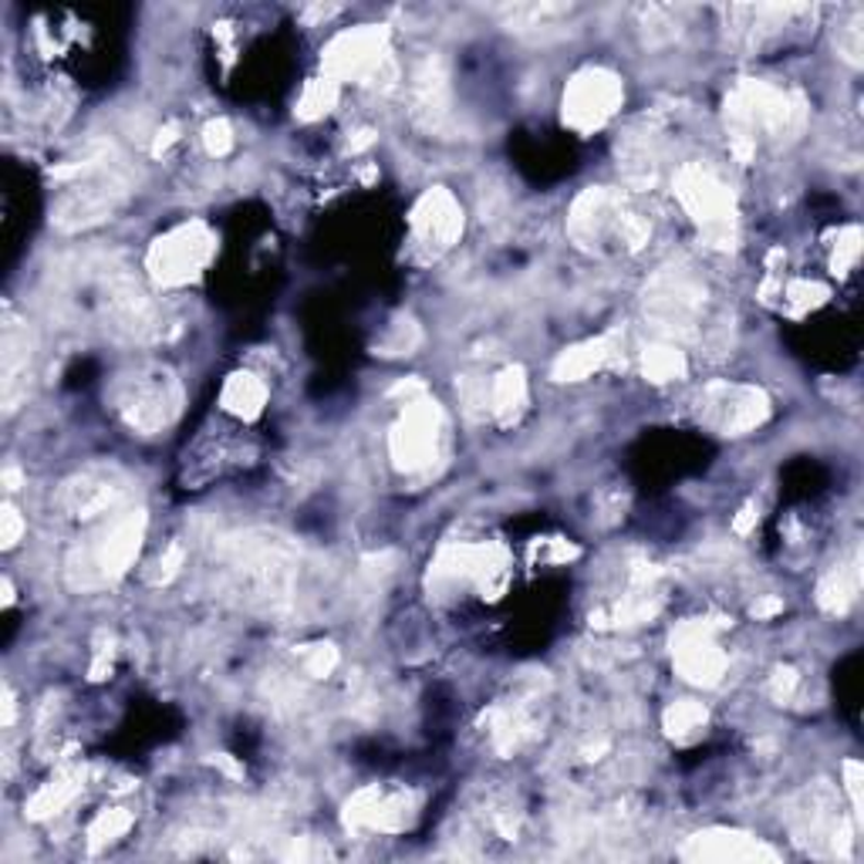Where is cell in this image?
Masks as SVG:
<instances>
[{"label":"cell","mask_w":864,"mask_h":864,"mask_svg":"<svg viewBox=\"0 0 864 864\" xmlns=\"http://www.w3.org/2000/svg\"><path fill=\"white\" fill-rule=\"evenodd\" d=\"M334 665H338V652H334L331 646H321V649H315V652L308 655V672H311V675H328Z\"/></svg>","instance_id":"ffe728a7"},{"label":"cell","mask_w":864,"mask_h":864,"mask_svg":"<svg viewBox=\"0 0 864 864\" xmlns=\"http://www.w3.org/2000/svg\"><path fill=\"white\" fill-rule=\"evenodd\" d=\"M622 105V82L605 68H588L575 74L565 92V122L578 132L605 126Z\"/></svg>","instance_id":"7a4b0ae2"},{"label":"cell","mask_w":864,"mask_h":864,"mask_svg":"<svg viewBox=\"0 0 864 864\" xmlns=\"http://www.w3.org/2000/svg\"><path fill=\"white\" fill-rule=\"evenodd\" d=\"M436 429H439V412L429 402H412L399 429L392 433V457L405 470H419L433 460L436 453Z\"/></svg>","instance_id":"5b68a950"},{"label":"cell","mask_w":864,"mask_h":864,"mask_svg":"<svg viewBox=\"0 0 864 864\" xmlns=\"http://www.w3.org/2000/svg\"><path fill=\"white\" fill-rule=\"evenodd\" d=\"M675 193L683 197L686 210L702 223L706 237L717 244V247H726L733 240V203H730V190L726 186L706 173L702 166H686L675 179Z\"/></svg>","instance_id":"6da1fadb"},{"label":"cell","mask_w":864,"mask_h":864,"mask_svg":"<svg viewBox=\"0 0 864 864\" xmlns=\"http://www.w3.org/2000/svg\"><path fill=\"white\" fill-rule=\"evenodd\" d=\"M386 34L379 27H358L334 37L324 64L331 79H371L375 68L386 61Z\"/></svg>","instance_id":"277c9868"},{"label":"cell","mask_w":864,"mask_h":864,"mask_svg":"<svg viewBox=\"0 0 864 864\" xmlns=\"http://www.w3.org/2000/svg\"><path fill=\"white\" fill-rule=\"evenodd\" d=\"M675 668H679L696 686L720 683V675L726 668V655L720 652L717 642H712L706 625H683L679 628V635H675Z\"/></svg>","instance_id":"8992f818"},{"label":"cell","mask_w":864,"mask_h":864,"mask_svg":"<svg viewBox=\"0 0 864 864\" xmlns=\"http://www.w3.org/2000/svg\"><path fill=\"white\" fill-rule=\"evenodd\" d=\"M210 253H213V237L200 223H190V227H179L169 237L156 240L153 253H149V268H153V274L163 284H186L203 271Z\"/></svg>","instance_id":"3957f363"},{"label":"cell","mask_w":864,"mask_h":864,"mask_svg":"<svg viewBox=\"0 0 864 864\" xmlns=\"http://www.w3.org/2000/svg\"><path fill=\"white\" fill-rule=\"evenodd\" d=\"M264 399H268V389L257 375H234V379L227 382V389H223V405L240 412V416H247V419L264 409Z\"/></svg>","instance_id":"4fadbf2b"},{"label":"cell","mask_w":864,"mask_h":864,"mask_svg":"<svg viewBox=\"0 0 864 864\" xmlns=\"http://www.w3.org/2000/svg\"><path fill=\"white\" fill-rule=\"evenodd\" d=\"M132 824V817L129 814H122V810H105L95 824H92V841H111V838H119L126 828Z\"/></svg>","instance_id":"e0dca14e"},{"label":"cell","mask_w":864,"mask_h":864,"mask_svg":"<svg viewBox=\"0 0 864 864\" xmlns=\"http://www.w3.org/2000/svg\"><path fill=\"white\" fill-rule=\"evenodd\" d=\"M412 223H416L419 237L429 247H449L463 230V213L453 200H449V193L436 190V193L423 197V203L416 206V220Z\"/></svg>","instance_id":"9c48e42d"},{"label":"cell","mask_w":864,"mask_h":864,"mask_svg":"<svg viewBox=\"0 0 864 864\" xmlns=\"http://www.w3.org/2000/svg\"><path fill=\"white\" fill-rule=\"evenodd\" d=\"M767 689H770V696H773L777 702H786V699L794 696V689H797V672H794V668H777Z\"/></svg>","instance_id":"d6986e66"},{"label":"cell","mask_w":864,"mask_h":864,"mask_svg":"<svg viewBox=\"0 0 864 864\" xmlns=\"http://www.w3.org/2000/svg\"><path fill=\"white\" fill-rule=\"evenodd\" d=\"M203 142H206V149H210V156H227V153H230V145H234V132H230L227 122L216 119V122H210V126L203 129Z\"/></svg>","instance_id":"ac0fdd59"},{"label":"cell","mask_w":864,"mask_h":864,"mask_svg":"<svg viewBox=\"0 0 864 864\" xmlns=\"http://www.w3.org/2000/svg\"><path fill=\"white\" fill-rule=\"evenodd\" d=\"M709 409L717 412V426L723 433H746L760 426V419L767 416V402L760 392L754 389H730V386H717L709 395Z\"/></svg>","instance_id":"ba28073f"},{"label":"cell","mask_w":864,"mask_h":864,"mask_svg":"<svg viewBox=\"0 0 864 864\" xmlns=\"http://www.w3.org/2000/svg\"><path fill=\"white\" fill-rule=\"evenodd\" d=\"M334 105V82H311L305 98H300V111L311 119V116H321Z\"/></svg>","instance_id":"2e32d148"},{"label":"cell","mask_w":864,"mask_h":864,"mask_svg":"<svg viewBox=\"0 0 864 864\" xmlns=\"http://www.w3.org/2000/svg\"><path fill=\"white\" fill-rule=\"evenodd\" d=\"M608 355H612V348H608L605 338H601V342H588V345H581V348H571V352H565V355L557 358V365H554V379H560V382H568V379H584V375H591L594 368L605 365Z\"/></svg>","instance_id":"8fae6325"},{"label":"cell","mask_w":864,"mask_h":864,"mask_svg":"<svg viewBox=\"0 0 864 864\" xmlns=\"http://www.w3.org/2000/svg\"><path fill=\"white\" fill-rule=\"evenodd\" d=\"M857 591H861V571H857V560H851V565L835 568L828 578L820 581L817 601H820V608L841 615V612L851 608V601L857 597Z\"/></svg>","instance_id":"30bf717a"},{"label":"cell","mask_w":864,"mask_h":864,"mask_svg":"<svg viewBox=\"0 0 864 864\" xmlns=\"http://www.w3.org/2000/svg\"><path fill=\"white\" fill-rule=\"evenodd\" d=\"M702 726H706V709L699 706V702H675L668 712H665V730L675 736V739H693V736H699L702 733Z\"/></svg>","instance_id":"5bb4252c"},{"label":"cell","mask_w":864,"mask_h":864,"mask_svg":"<svg viewBox=\"0 0 864 864\" xmlns=\"http://www.w3.org/2000/svg\"><path fill=\"white\" fill-rule=\"evenodd\" d=\"M17 534H21V517H17L14 507H8V510H4V544L14 547V544H17Z\"/></svg>","instance_id":"44dd1931"},{"label":"cell","mask_w":864,"mask_h":864,"mask_svg":"<svg viewBox=\"0 0 864 864\" xmlns=\"http://www.w3.org/2000/svg\"><path fill=\"white\" fill-rule=\"evenodd\" d=\"M683 368H686L683 355H679V352H675V348H668V345H662V348H652V352H646V375H649V379H655V382H668V379H679V375H683Z\"/></svg>","instance_id":"9a60e30c"},{"label":"cell","mask_w":864,"mask_h":864,"mask_svg":"<svg viewBox=\"0 0 864 864\" xmlns=\"http://www.w3.org/2000/svg\"><path fill=\"white\" fill-rule=\"evenodd\" d=\"M173 386L156 375V382H135L126 399H122V416L132 429L142 433H156L169 423L173 409H176V392H169Z\"/></svg>","instance_id":"52a82bcc"},{"label":"cell","mask_w":864,"mask_h":864,"mask_svg":"<svg viewBox=\"0 0 864 864\" xmlns=\"http://www.w3.org/2000/svg\"><path fill=\"white\" fill-rule=\"evenodd\" d=\"M523 399H528V386H523V375L517 368H507L504 375H497L490 386V412L497 419L510 423L523 409Z\"/></svg>","instance_id":"7c38bea8"},{"label":"cell","mask_w":864,"mask_h":864,"mask_svg":"<svg viewBox=\"0 0 864 864\" xmlns=\"http://www.w3.org/2000/svg\"><path fill=\"white\" fill-rule=\"evenodd\" d=\"M777 612H783V601L780 597H764V601H757V605H754V615L757 618H770Z\"/></svg>","instance_id":"7402d4cb"}]
</instances>
